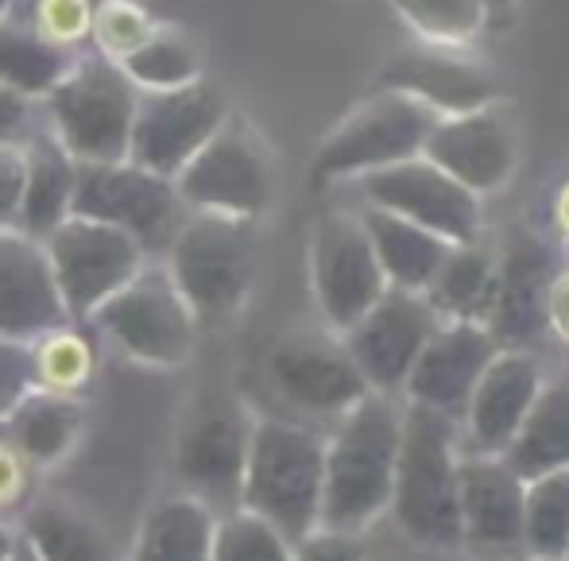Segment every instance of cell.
<instances>
[{"mask_svg":"<svg viewBox=\"0 0 569 561\" xmlns=\"http://www.w3.org/2000/svg\"><path fill=\"white\" fill-rule=\"evenodd\" d=\"M31 388V352L23 341L0 337V419Z\"/></svg>","mask_w":569,"mask_h":561,"instance_id":"obj_41","label":"cell"},{"mask_svg":"<svg viewBox=\"0 0 569 561\" xmlns=\"http://www.w3.org/2000/svg\"><path fill=\"white\" fill-rule=\"evenodd\" d=\"M276 151L263 132L240 112H229L221 128L202 143L194 159L174 174L187 210L229 213V218L260 221L276 202Z\"/></svg>","mask_w":569,"mask_h":561,"instance_id":"obj_6","label":"cell"},{"mask_svg":"<svg viewBox=\"0 0 569 561\" xmlns=\"http://www.w3.org/2000/svg\"><path fill=\"white\" fill-rule=\"evenodd\" d=\"M566 263H569V240H566Z\"/></svg>","mask_w":569,"mask_h":561,"instance_id":"obj_50","label":"cell"},{"mask_svg":"<svg viewBox=\"0 0 569 561\" xmlns=\"http://www.w3.org/2000/svg\"><path fill=\"white\" fill-rule=\"evenodd\" d=\"M62 322L70 314L43 240L23 229H0V337L28 344Z\"/></svg>","mask_w":569,"mask_h":561,"instance_id":"obj_23","label":"cell"},{"mask_svg":"<svg viewBox=\"0 0 569 561\" xmlns=\"http://www.w3.org/2000/svg\"><path fill=\"white\" fill-rule=\"evenodd\" d=\"M163 252V268L171 271L174 287L194 310L198 325H221L244 310L256 287V263H260L256 221L187 210Z\"/></svg>","mask_w":569,"mask_h":561,"instance_id":"obj_4","label":"cell"},{"mask_svg":"<svg viewBox=\"0 0 569 561\" xmlns=\"http://www.w3.org/2000/svg\"><path fill=\"white\" fill-rule=\"evenodd\" d=\"M23 202V148L20 143H0V229L20 224Z\"/></svg>","mask_w":569,"mask_h":561,"instance_id":"obj_42","label":"cell"},{"mask_svg":"<svg viewBox=\"0 0 569 561\" xmlns=\"http://www.w3.org/2000/svg\"><path fill=\"white\" fill-rule=\"evenodd\" d=\"M562 561H569V547H566V554H562Z\"/></svg>","mask_w":569,"mask_h":561,"instance_id":"obj_51","label":"cell"},{"mask_svg":"<svg viewBox=\"0 0 569 561\" xmlns=\"http://www.w3.org/2000/svg\"><path fill=\"white\" fill-rule=\"evenodd\" d=\"M547 333H555L558 341L569 349V263L555 271L547 291Z\"/></svg>","mask_w":569,"mask_h":561,"instance_id":"obj_44","label":"cell"},{"mask_svg":"<svg viewBox=\"0 0 569 561\" xmlns=\"http://www.w3.org/2000/svg\"><path fill=\"white\" fill-rule=\"evenodd\" d=\"M86 322H62L28 341L31 383L62 395H82L98 372V341L82 330Z\"/></svg>","mask_w":569,"mask_h":561,"instance_id":"obj_33","label":"cell"},{"mask_svg":"<svg viewBox=\"0 0 569 561\" xmlns=\"http://www.w3.org/2000/svg\"><path fill=\"white\" fill-rule=\"evenodd\" d=\"M422 156L435 159L442 171H450L477 198H492L508 190V182L519 174L523 128H519L516 109L496 98L469 112L438 117Z\"/></svg>","mask_w":569,"mask_h":561,"instance_id":"obj_15","label":"cell"},{"mask_svg":"<svg viewBox=\"0 0 569 561\" xmlns=\"http://www.w3.org/2000/svg\"><path fill=\"white\" fill-rule=\"evenodd\" d=\"M70 213L117 224L151 256L171 244L174 229L187 218V206L174 190V179H163L124 156L109 163H78Z\"/></svg>","mask_w":569,"mask_h":561,"instance_id":"obj_10","label":"cell"},{"mask_svg":"<svg viewBox=\"0 0 569 561\" xmlns=\"http://www.w3.org/2000/svg\"><path fill=\"white\" fill-rule=\"evenodd\" d=\"M156 16L140 4V0H98L93 12V31H90V51H98L101 59L120 62L151 36Z\"/></svg>","mask_w":569,"mask_h":561,"instance_id":"obj_38","label":"cell"},{"mask_svg":"<svg viewBox=\"0 0 569 561\" xmlns=\"http://www.w3.org/2000/svg\"><path fill=\"white\" fill-rule=\"evenodd\" d=\"M31 484H36V464L20 453V445L12 442L4 419H0V519L31 500Z\"/></svg>","mask_w":569,"mask_h":561,"instance_id":"obj_39","label":"cell"},{"mask_svg":"<svg viewBox=\"0 0 569 561\" xmlns=\"http://www.w3.org/2000/svg\"><path fill=\"white\" fill-rule=\"evenodd\" d=\"M523 488L527 480L500 453L461 449L457 464V508L461 547L488 558L523 554Z\"/></svg>","mask_w":569,"mask_h":561,"instance_id":"obj_19","label":"cell"},{"mask_svg":"<svg viewBox=\"0 0 569 561\" xmlns=\"http://www.w3.org/2000/svg\"><path fill=\"white\" fill-rule=\"evenodd\" d=\"M295 542L248 508H232L213 527L210 561H291Z\"/></svg>","mask_w":569,"mask_h":561,"instance_id":"obj_36","label":"cell"},{"mask_svg":"<svg viewBox=\"0 0 569 561\" xmlns=\"http://www.w3.org/2000/svg\"><path fill=\"white\" fill-rule=\"evenodd\" d=\"M488 8V23H500V20H511L519 8V0H485Z\"/></svg>","mask_w":569,"mask_h":561,"instance_id":"obj_46","label":"cell"},{"mask_svg":"<svg viewBox=\"0 0 569 561\" xmlns=\"http://www.w3.org/2000/svg\"><path fill=\"white\" fill-rule=\"evenodd\" d=\"M4 427L12 434V442L20 445V453L39 472V469H54L59 461H67V453H74L86 427V411L78 403V395H62V391H47L31 383L8 407Z\"/></svg>","mask_w":569,"mask_h":561,"instance_id":"obj_25","label":"cell"},{"mask_svg":"<svg viewBox=\"0 0 569 561\" xmlns=\"http://www.w3.org/2000/svg\"><path fill=\"white\" fill-rule=\"evenodd\" d=\"M39 124V101L0 86V143H20Z\"/></svg>","mask_w":569,"mask_h":561,"instance_id":"obj_43","label":"cell"},{"mask_svg":"<svg viewBox=\"0 0 569 561\" xmlns=\"http://www.w3.org/2000/svg\"><path fill=\"white\" fill-rule=\"evenodd\" d=\"M93 333L148 368H182L194 357L198 318L163 263H143L90 314Z\"/></svg>","mask_w":569,"mask_h":561,"instance_id":"obj_7","label":"cell"},{"mask_svg":"<svg viewBox=\"0 0 569 561\" xmlns=\"http://www.w3.org/2000/svg\"><path fill=\"white\" fill-rule=\"evenodd\" d=\"M12 561H39V558L31 554V547H28V542L20 539V542H16V558H12Z\"/></svg>","mask_w":569,"mask_h":561,"instance_id":"obj_48","label":"cell"},{"mask_svg":"<svg viewBox=\"0 0 569 561\" xmlns=\"http://www.w3.org/2000/svg\"><path fill=\"white\" fill-rule=\"evenodd\" d=\"M457 464H461V427L430 407L403 399L391 515L399 531L427 550L461 547V508H457Z\"/></svg>","mask_w":569,"mask_h":561,"instance_id":"obj_2","label":"cell"},{"mask_svg":"<svg viewBox=\"0 0 569 561\" xmlns=\"http://www.w3.org/2000/svg\"><path fill=\"white\" fill-rule=\"evenodd\" d=\"M376 90H399L435 109L438 117L469 112L500 98L496 74L480 59H472L469 47L427 43V39L391 51L380 67Z\"/></svg>","mask_w":569,"mask_h":561,"instance_id":"obj_18","label":"cell"},{"mask_svg":"<svg viewBox=\"0 0 569 561\" xmlns=\"http://www.w3.org/2000/svg\"><path fill=\"white\" fill-rule=\"evenodd\" d=\"M550 213H555V229L562 232V240H569V179L555 190V206H550Z\"/></svg>","mask_w":569,"mask_h":561,"instance_id":"obj_45","label":"cell"},{"mask_svg":"<svg viewBox=\"0 0 569 561\" xmlns=\"http://www.w3.org/2000/svg\"><path fill=\"white\" fill-rule=\"evenodd\" d=\"M566 380H569V364H566Z\"/></svg>","mask_w":569,"mask_h":561,"instance_id":"obj_52","label":"cell"},{"mask_svg":"<svg viewBox=\"0 0 569 561\" xmlns=\"http://www.w3.org/2000/svg\"><path fill=\"white\" fill-rule=\"evenodd\" d=\"M136 98L140 90L117 62L82 51L62 82L39 101V117L78 163H109L128 156Z\"/></svg>","mask_w":569,"mask_h":561,"instance_id":"obj_5","label":"cell"},{"mask_svg":"<svg viewBox=\"0 0 569 561\" xmlns=\"http://www.w3.org/2000/svg\"><path fill=\"white\" fill-rule=\"evenodd\" d=\"M310 287L322 325L345 333L383 291V276L360 210H330L322 213L310 232Z\"/></svg>","mask_w":569,"mask_h":561,"instance_id":"obj_13","label":"cell"},{"mask_svg":"<svg viewBox=\"0 0 569 561\" xmlns=\"http://www.w3.org/2000/svg\"><path fill=\"white\" fill-rule=\"evenodd\" d=\"M403 399L368 391L326 434V480L318 527L365 534L391 508Z\"/></svg>","mask_w":569,"mask_h":561,"instance_id":"obj_1","label":"cell"},{"mask_svg":"<svg viewBox=\"0 0 569 561\" xmlns=\"http://www.w3.org/2000/svg\"><path fill=\"white\" fill-rule=\"evenodd\" d=\"M291 561H365V539L352 531L315 527L291 547Z\"/></svg>","mask_w":569,"mask_h":561,"instance_id":"obj_40","label":"cell"},{"mask_svg":"<svg viewBox=\"0 0 569 561\" xmlns=\"http://www.w3.org/2000/svg\"><path fill=\"white\" fill-rule=\"evenodd\" d=\"M117 67L124 70L136 90H174V86H190L206 74V51L190 28L159 20L151 36Z\"/></svg>","mask_w":569,"mask_h":561,"instance_id":"obj_32","label":"cell"},{"mask_svg":"<svg viewBox=\"0 0 569 561\" xmlns=\"http://www.w3.org/2000/svg\"><path fill=\"white\" fill-rule=\"evenodd\" d=\"M39 240L47 248V260H51L70 322H90L93 310L148 263L140 240L128 237L117 224L82 218V213L62 218Z\"/></svg>","mask_w":569,"mask_h":561,"instance_id":"obj_9","label":"cell"},{"mask_svg":"<svg viewBox=\"0 0 569 561\" xmlns=\"http://www.w3.org/2000/svg\"><path fill=\"white\" fill-rule=\"evenodd\" d=\"M503 461L523 480H535L542 472H555L569 464V380H547L539 399L531 403L527 419L519 422L511 445L503 449Z\"/></svg>","mask_w":569,"mask_h":561,"instance_id":"obj_28","label":"cell"},{"mask_svg":"<svg viewBox=\"0 0 569 561\" xmlns=\"http://www.w3.org/2000/svg\"><path fill=\"white\" fill-rule=\"evenodd\" d=\"M229 112L226 90L206 74L174 90H140L128 132V159L163 179H174Z\"/></svg>","mask_w":569,"mask_h":561,"instance_id":"obj_11","label":"cell"},{"mask_svg":"<svg viewBox=\"0 0 569 561\" xmlns=\"http://www.w3.org/2000/svg\"><path fill=\"white\" fill-rule=\"evenodd\" d=\"M326 434L307 422L256 419L248 438L244 477L237 508L276 523L291 542L315 531L322 519Z\"/></svg>","mask_w":569,"mask_h":561,"instance_id":"obj_3","label":"cell"},{"mask_svg":"<svg viewBox=\"0 0 569 561\" xmlns=\"http://www.w3.org/2000/svg\"><path fill=\"white\" fill-rule=\"evenodd\" d=\"M360 221H365L368 240L376 248V260H380L383 276H388V287L427 294V287L435 283L438 268H442V260L453 248L450 240L399 218V213L376 210V206H360Z\"/></svg>","mask_w":569,"mask_h":561,"instance_id":"obj_26","label":"cell"},{"mask_svg":"<svg viewBox=\"0 0 569 561\" xmlns=\"http://www.w3.org/2000/svg\"><path fill=\"white\" fill-rule=\"evenodd\" d=\"M547 380V368H542V360L531 349L500 344V352L480 372L477 388L469 395V407L461 414V449L503 453Z\"/></svg>","mask_w":569,"mask_h":561,"instance_id":"obj_21","label":"cell"},{"mask_svg":"<svg viewBox=\"0 0 569 561\" xmlns=\"http://www.w3.org/2000/svg\"><path fill=\"white\" fill-rule=\"evenodd\" d=\"M20 539L39 561H117L106 531L62 500H39L23 511Z\"/></svg>","mask_w":569,"mask_h":561,"instance_id":"obj_30","label":"cell"},{"mask_svg":"<svg viewBox=\"0 0 569 561\" xmlns=\"http://www.w3.org/2000/svg\"><path fill=\"white\" fill-rule=\"evenodd\" d=\"M16 542H20V534L12 531V527L0 519V561H12L16 558Z\"/></svg>","mask_w":569,"mask_h":561,"instance_id":"obj_47","label":"cell"},{"mask_svg":"<svg viewBox=\"0 0 569 561\" xmlns=\"http://www.w3.org/2000/svg\"><path fill=\"white\" fill-rule=\"evenodd\" d=\"M496 352H500V341L485 322H438V330L422 344L399 399L430 407L461 427L472 388Z\"/></svg>","mask_w":569,"mask_h":561,"instance_id":"obj_20","label":"cell"},{"mask_svg":"<svg viewBox=\"0 0 569 561\" xmlns=\"http://www.w3.org/2000/svg\"><path fill=\"white\" fill-rule=\"evenodd\" d=\"M213 527L218 515L194 492L167 495L143 515L132 561H210Z\"/></svg>","mask_w":569,"mask_h":561,"instance_id":"obj_27","label":"cell"},{"mask_svg":"<svg viewBox=\"0 0 569 561\" xmlns=\"http://www.w3.org/2000/svg\"><path fill=\"white\" fill-rule=\"evenodd\" d=\"M569 547V464L527 480L523 488V554L562 561Z\"/></svg>","mask_w":569,"mask_h":561,"instance_id":"obj_34","label":"cell"},{"mask_svg":"<svg viewBox=\"0 0 569 561\" xmlns=\"http://www.w3.org/2000/svg\"><path fill=\"white\" fill-rule=\"evenodd\" d=\"M268 375L287 407L322 422H338L368 395V383L352 364L341 333L326 325L279 337L268 352Z\"/></svg>","mask_w":569,"mask_h":561,"instance_id":"obj_14","label":"cell"},{"mask_svg":"<svg viewBox=\"0 0 569 561\" xmlns=\"http://www.w3.org/2000/svg\"><path fill=\"white\" fill-rule=\"evenodd\" d=\"M438 310L422 291L388 287L349 330L341 333L352 364L360 368L368 391L403 395V383L419 360L422 344L438 330Z\"/></svg>","mask_w":569,"mask_h":561,"instance_id":"obj_17","label":"cell"},{"mask_svg":"<svg viewBox=\"0 0 569 561\" xmlns=\"http://www.w3.org/2000/svg\"><path fill=\"white\" fill-rule=\"evenodd\" d=\"M360 206L399 213V218L438 232L450 244H469L485 237V198L465 190L450 171L427 156L399 159L357 179Z\"/></svg>","mask_w":569,"mask_h":561,"instance_id":"obj_12","label":"cell"},{"mask_svg":"<svg viewBox=\"0 0 569 561\" xmlns=\"http://www.w3.org/2000/svg\"><path fill=\"white\" fill-rule=\"evenodd\" d=\"M391 8L427 43L469 47L488 28L485 0H391Z\"/></svg>","mask_w":569,"mask_h":561,"instance_id":"obj_35","label":"cell"},{"mask_svg":"<svg viewBox=\"0 0 569 561\" xmlns=\"http://www.w3.org/2000/svg\"><path fill=\"white\" fill-rule=\"evenodd\" d=\"M98 0H12L8 16L36 28L43 39L67 47V51H90V31Z\"/></svg>","mask_w":569,"mask_h":561,"instance_id":"obj_37","label":"cell"},{"mask_svg":"<svg viewBox=\"0 0 569 561\" xmlns=\"http://www.w3.org/2000/svg\"><path fill=\"white\" fill-rule=\"evenodd\" d=\"M438 112L399 90H376L330 128L315 151V182H357L360 174L422 156Z\"/></svg>","mask_w":569,"mask_h":561,"instance_id":"obj_8","label":"cell"},{"mask_svg":"<svg viewBox=\"0 0 569 561\" xmlns=\"http://www.w3.org/2000/svg\"><path fill=\"white\" fill-rule=\"evenodd\" d=\"M558 263L550 248L531 232H516L503 248H496V299L488 310V330L500 344L531 349L539 333H547V291Z\"/></svg>","mask_w":569,"mask_h":561,"instance_id":"obj_22","label":"cell"},{"mask_svg":"<svg viewBox=\"0 0 569 561\" xmlns=\"http://www.w3.org/2000/svg\"><path fill=\"white\" fill-rule=\"evenodd\" d=\"M427 299L442 322H488L496 299V248H488L485 237L453 244L427 287Z\"/></svg>","mask_w":569,"mask_h":561,"instance_id":"obj_29","label":"cell"},{"mask_svg":"<svg viewBox=\"0 0 569 561\" xmlns=\"http://www.w3.org/2000/svg\"><path fill=\"white\" fill-rule=\"evenodd\" d=\"M252 422V414L226 391H206L194 399L174 438V472L187 492L210 508L213 500H229L237 508Z\"/></svg>","mask_w":569,"mask_h":561,"instance_id":"obj_16","label":"cell"},{"mask_svg":"<svg viewBox=\"0 0 569 561\" xmlns=\"http://www.w3.org/2000/svg\"><path fill=\"white\" fill-rule=\"evenodd\" d=\"M23 148V202H20V224L16 229L31 237H47L62 218H70L78 182V159L59 143V136L43 124L31 128L20 140Z\"/></svg>","mask_w":569,"mask_h":561,"instance_id":"obj_24","label":"cell"},{"mask_svg":"<svg viewBox=\"0 0 569 561\" xmlns=\"http://www.w3.org/2000/svg\"><path fill=\"white\" fill-rule=\"evenodd\" d=\"M78 54L43 39L16 16H0V86H8V90L43 101L62 82V74L74 67Z\"/></svg>","mask_w":569,"mask_h":561,"instance_id":"obj_31","label":"cell"},{"mask_svg":"<svg viewBox=\"0 0 569 561\" xmlns=\"http://www.w3.org/2000/svg\"><path fill=\"white\" fill-rule=\"evenodd\" d=\"M8 8H12V0H0V16H8Z\"/></svg>","mask_w":569,"mask_h":561,"instance_id":"obj_49","label":"cell"}]
</instances>
